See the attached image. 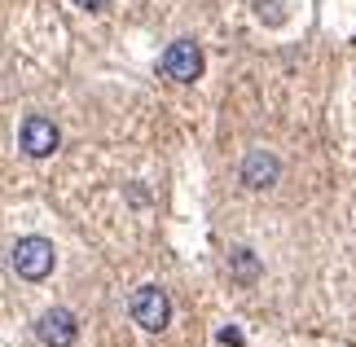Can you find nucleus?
<instances>
[{
    "mask_svg": "<svg viewBox=\"0 0 356 347\" xmlns=\"http://www.w3.org/2000/svg\"><path fill=\"white\" fill-rule=\"evenodd\" d=\"M53 259H58V251H53L49 238H18L13 251H9L13 273L26 277V282H44V277L53 273Z\"/></svg>",
    "mask_w": 356,
    "mask_h": 347,
    "instance_id": "obj_1",
    "label": "nucleus"
},
{
    "mask_svg": "<svg viewBox=\"0 0 356 347\" xmlns=\"http://www.w3.org/2000/svg\"><path fill=\"white\" fill-rule=\"evenodd\" d=\"M132 321L149 330V334H159V330H168L172 321V299H168V290L163 286H141L132 295Z\"/></svg>",
    "mask_w": 356,
    "mask_h": 347,
    "instance_id": "obj_2",
    "label": "nucleus"
},
{
    "mask_svg": "<svg viewBox=\"0 0 356 347\" xmlns=\"http://www.w3.org/2000/svg\"><path fill=\"white\" fill-rule=\"evenodd\" d=\"M163 75L176 79V84H194V79L202 75V49L194 45V40H176V45H168V53H163Z\"/></svg>",
    "mask_w": 356,
    "mask_h": 347,
    "instance_id": "obj_3",
    "label": "nucleus"
},
{
    "mask_svg": "<svg viewBox=\"0 0 356 347\" xmlns=\"http://www.w3.org/2000/svg\"><path fill=\"white\" fill-rule=\"evenodd\" d=\"M18 145H22V154H31V159H49L53 150H58V128H53L44 115H31L18 132Z\"/></svg>",
    "mask_w": 356,
    "mask_h": 347,
    "instance_id": "obj_4",
    "label": "nucleus"
},
{
    "mask_svg": "<svg viewBox=\"0 0 356 347\" xmlns=\"http://www.w3.org/2000/svg\"><path fill=\"white\" fill-rule=\"evenodd\" d=\"M35 334H40V343H44V347H71L75 334H79V325H75V316L66 312V308H49L35 321Z\"/></svg>",
    "mask_w": 356,
    "mask_h": 347,
    "instance_id": "obj_5",
    "label": "nucleus"
},
{
    "mask_svg": "<svg viewBox=\"0 0 356 347\" xmlns=\"http://www.w3.org/2000/svg\"><path fill=\"white\" fill-rule=\"evenodd\" d=\"M277 159L268 154V150H251V154L242 159V185H251V189H268V185H277Z\"/></svg>",
    "mask_w": 356,
    "mask_h": 347,
    "instance_id": "obj_6",
    "label": "nucleus"
},
{
    "mask_svg": "<svg viewBox=\"0 0 356 347\" xmlns=\"http://www.w3.org/2000/svg\"><path fill=\"white\" fill-rule=\"evenodd\" d=\"M234 268H238V277H251V273H255L251 251H238V255H234Z\"/></svg>",
    "mask_w": 356,
    "mask_h": 347,
    "instance_id": "obj_7",
    "label": "nucleus"
},
{
    "mask_svg": "<svg viewBox=\"0 0 356 347\" xmlns=\"http://www.w3.org/2000/svg\"><path fill=\"white\" fill-rule=\"evenodd\" d=\"M75 5H79V9H92V13H102L106 5H111V0H75Z\"/></svg>",
    "mask_w": 356,
    "mask_h": 347,
    "instance_id": "obj_8",
    "label": "nucleus"
},
{
    "mask_svg": "<svg viewBox=\"0 0 356 347\" xmlns=\"http://www.w3.org/2000/svg\"><path fill=\"white\" fill-rule=\"evenodd\" d=\"M220 343H229V347H242V334H238V330H225V334H220Z\"/></svg>",
    "mask_w": 356,
    "mask_h": 347,
    "instance_id": "obj_9",
    "label": "nucleus"
}]
</instances>
